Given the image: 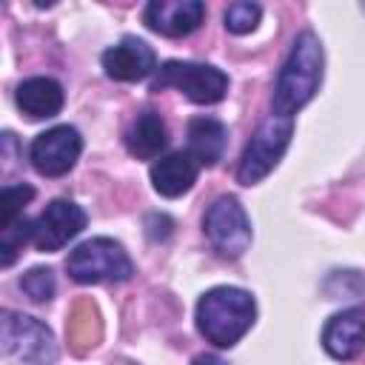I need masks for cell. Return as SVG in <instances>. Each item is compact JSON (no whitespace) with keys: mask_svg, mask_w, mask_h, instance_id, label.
<instances>
[{"mask_svg":"<svg viewBox=\"0 0 365 365\" xmlns=\"http://www.w3.org/2000/svg\"><path fill=\"white\" fill-rule=\"evenodd\" d=\"M322 83V46L314 31H302L291 51L288 60L282 63L277 83H274V97H271V114L277 117H291L314 100L317 88Z\"/></svg>","mask_w":365,"mask_h":365,"instance_id":"1","label":"cell"},{"mask_svg":"<svg viewBox=\"0 0 365 365\" xmlns=\"http://www.w3.org/2000/svg\"><path fill=\"white\" fill-rule=\"evenodd\" d=\"M254 297L234 285H217L205 291L197 302V328L217 348L237 345L254 325Z\"/></svg>","mask_w":365,"mask_h":365,"instance_id":"2","label":"cell"},{"mask_svg":"<svg viewBox=\"0 0 365 365\" xmlns=\"http://www.w3.org/2000/svg\"><path fill=\"white\" fill-rule=\"evenodd\" d=\"M66 271L74 282L94 285V282H125V279H131L134 265L120 242H114L108 237H94V240L80 242L68 254Z\"/></svg>","mask_w":365,"mask_h":365,"instance_id":"3","label":"cell"},{"mask_svg":"<svg viewBox=\"0 0 365 365\" xmlns=\"http://www.w3.org/2000/svg\"><path fill=\"white\" fill-rule=\"evenodd\" d=\"M294 134V120L291 117H277L271 114L268 120L259 123V128L254 131V137L248 140L240 165H237V182L240 185H257L262 177H268L274 171V165L279 163V157L285 154L288 143Z\"/></svg>","mask_w":365,"mask_h":365,"instance_id":"4","label":"cell"},{"mask_svg":"<svg viewBox=\"0 0 365 365\" xmlns=\"http://www.w3.org/2000/svg\"><path fill=\"white\" fill-rule=\"evenodd\" d=\"M160 88H177L182 91L191 103L211 106L220 103L228 91V77L225 71L205 66V63H185V60H168L157 68L151 80V91Z\"/></svg>","mask_w":365,"mask_h":365,"instance_id":"5","label":"cell"},{"mask_svg":"<svg viewBox=\"0 0 365 365\" xmlns=\"http://www.w3.org/2000/svg\"><path fill=\"white\" fill-rule=\"evenodd\" d=\"M0 342L3 351L14 359L31 362V365H48L57 359V342L48 325H43L37 317L3 311L0 317Z\"/></svg>","mask_w":365,"mask_h":365,"instance_id":"6","label":"cell"},{"mask_svg":"<svg viewBox=\"0 0 365 365\" xmlns=\"http://www.w3.org/2000/svg\"><path fill=\"white\" fill-rule=\"evenodd\" d=\"M202 228H205V237L214 245V251H220L222 257L237 259L251 245V222L237 197L214 200V205L205 211Z\"/></svg>","mask_w":365,"mask_h":365,"instance_id":"7","label":"cell"},{"mask_svg":"<svg viewBox=\"0 0 365 365\" xmlns=\"http://www.w3.org/2000/svg\"><path fill=\"white\" fill-rule=\"evenodd\" d=\"M83 151V137L74 125H54L37 134L29 145V160L43 177H63L74 168Z\"/></svg>","mask_w":365,"mask_h":365,"instance_id":"8","label":"cell"},{"mask_svg":"<svg viewBox=\"0 0 365 365\" xmlns=\"http://www.w3.org/2000/svg\"><path fill=\"white\" fill-rule=\"evenodd\" d=\"M86 211L71 200H54L34 220V245L40 251H60L68 240H74L86 228Z\"/></svg>","mask_w":365,"mask_h":365,"instance_id":"9","label":"cell"},{"mask_svg":"<svg viewBox=\"0 0 365 365\" xmlns=\"http://www.w3.org/2000/svg\"><path fill=\"white\" fill-rule=\"evenodd\" d=\"M202 0H151L143 11L145 26L163 37H185L202 23Z\"/></svg>","mask_w":365,"mask_h":365,"instance_id":"10","label":"cell"},{"mask_svg":"<svg viewBox=\"0 0 365 365\" xmlns=\"http://www.w3.org/2000/svg\"><path fill=\"white\" fill-rule=\"evenodd\" d=\"M103 68L111 80L137 83V80H145L151 71H157V57L148 43L137 37H125L117 46L103 51Z\"/></svg>","mask_w":365,"mask_h":365,"instance_id":"11","label":"cell"},{"mask_svg":"<svg viewBox=\"0 0 365 365\" xmlns=\"http://www.w3.org/2000/svg\"><path fill=\"white\" fill-rule=\"evenodd\" d=\"M322 348L334 359H354L365 348V311L348 308L334 314L322 328Z\"/></svg>","mask_w":365,"mask_h":365,"instance_id":"12","label":"cell"},{"mask_svg":"<svg viewBox=\"0 0 365 365\" xmlns=\"http://www.w3.org/2000/svg\"><path fill=\"white\" fill-rule=\"evenodd\" d=\"M197 171H200V163L188 151H171L168 157L151 165V185L160 197L174 200V197H182L194 185Z\"/></svg>","mask_w":365,"mask_h":365,"instance_id":"13","label":"cell"},{"mask_svg":"<svg viewBox=\"0 0 365 365\" xmlns=\"http://www.w3.org/2000/svg\"><path fill=\"white\" fill-rule=\"evenodd\" d=\"M17 106L31 120L54 117L63 108V86L51 77H29L17 86Z\"/></svg>","mask_w":365,"mask_h":365,"instance_id":"14","label":"cell"},{"mask_svg":"<svg viewBox=\"0 0 365 365\" xmlns=\"http://www.w3.org/2000/svg\"><path fill=\"white\" fill-rule=\"evenodd\" d=\"M228 131L217 117H194L188 123V154L200 165H217L225 154Z\"/></svg>","mask_w":365,"mask_h":365,"instance_id":"15","label":"cell"},{"mask_svg":"<svg viewBox=\"0 0 365 365\" xmlns=\"http://www.w3.org/2000/svg\"><path fill=\"white\" fill-rule=\"evenodd\" d=\"M168 145V131L160 114L143 111L134 117V123L125 131V148L137 160H154Z\"/></svg>","mask_w":365,"mask_h":365,"instance_id":"16","label":"cell"},{"mask_svg":"<svg viewBox=\"0 0 365 365\" xmlns=\"http://www.w3.org/2000/svg\"><path fill=\"white\" fill-rule=\"evenodd\" d=\"M29 240H34V222L29 217H20L9 225H0V265L9 268Z\"/></svg>","mask_w":365,"mask_h":365,"instance_id":"17","label":"cell"},{"mask_svg":"<svg viewBox=\"0 0 365 365\" xmlns=\"http://www.w3.org/2000/svg\"><path fill=\"white\" fill-rule=\"evenodd\" d=\"M34 197V188L29 182H17V185H3V194H0V225H9L23 214V208L29 205V200Z\"/></svg>","mask_w":365,"mask_h":365,"instance_id":"18","label":"cell"},{"mask_svg":"<svg viewBox=\"0 0 365 365\" xmlns=\"http://www.w3.org/2000/svg\"><path fill=\"white\" fill-rule=\"evenodd\" d=\"M262 17V9L257 3H248V0H240V3H231L225 9V29L231 34H248L257 29Z\"/></svg>","mask_w":365,"mask_h":365,"instance_id":"19","label":"cell"},{"mask_svg":"<svg viewBox=\"0 0 365 365\" xmlns=\"http://www.w3.org/2000/svg\"><path fill=\"white\" fill-rule=\"evenodd\" d=\"M20 288L31 302H48L54 297V274H51V268H31L29 274H23Z\"/></svg>","mask_w":365,"mask_h":365,"instance_id":"20","label":"cell"},{"mask_svg":"<svg viewBox=\"0 0 365 365\" xmlns=\"http://www.w3.org/2000/svg\"><path fill=\"white\" fill-rule=\"evenodd\" d=\"M191 365H225V362L220 356H214V354H200V356H194Z\"/></svg>","mask_w":365,"mask_h":365,"instance_id":"21","label":"cell"}]
</instances>
